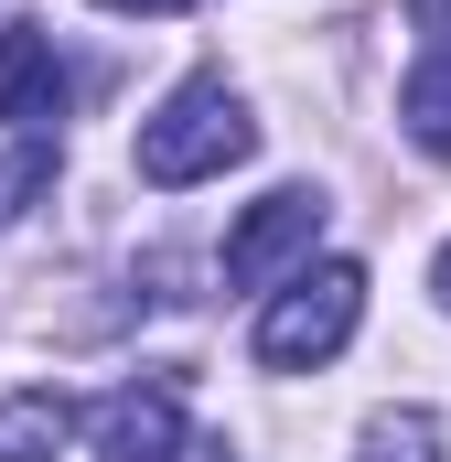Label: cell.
Listing matches in <instances>:
<instances>
[{
    "label": "cell",
    "instance_id": "cell-1",
    "mask_svg": "<svg viewBox=\"0 0 451 462\" xmlns=\"http://www.w3.org/2000/svg\"><path fill=\"white\" fill-rule=\"evenodd\" d=\"M258 151V118L247 97L226 87V76H183L161 108L140 118V183H161V194H183V183H216Z\"/></svg>",
    "mask_w": 451,
    "mask_h": 462
},
{
    "label": "cell",
    "instance_id": "cell-2",
    "mask_svg": "<svg viewBox=\"0 0 451 462\" xmlns=\"http://www.w3.org/2000/svg\"><path fill=\"white\" fill-rule=\"evenodd\" d=\"M354 323H365V269L354 258H312V269H290L280 291H269V312H258V365L269 376H312V365H334L354 345Z\"/></svg>",
    "mask_w": 451,
    "mask_h": 462
},
{
    "label": "cell",
    "instance_id": "cell-3",
    "mask_svg": "<svg viewBox=\"0 0 451 462\" xmlns=\"http://www.w3.org/2000/svg\"><path fill=\"white\" fill-rule=\"evenodd\" d=\"M312 236H323V194H312V183L258 194V205L226 226V291H280L290 269H312Z\"/></svg>",
    "mask_w": 451,
    "mask_h": 462
},
{
    "label": "cell",
    "instance_id": "cell-4",
    "mask_svg": "<svg viewBox=\"0 0 451 462\" xmlns=\"http://www.w3.org/2000/svg\"><path fill=\"white\" fill-rule=\"evenodd\" d=\"M97 430V462H183V376H140L87 409Z\"/></svg>",
    "mask_w": 451,
    "mask_h": 462
},
{
    "label": "cell",
    "instance_id": "cell-5",
    "mask_svg": "<svg viewBox=\"0 0 451 462\" xmlns=\"http://www.w3.org/2000/svg\"><path fill=\"white\" fill-rule=\"evenodd\" d=\"M54 118H65L54 32H43V22H11V32H0V129H54Z\"/></svg>",
    "mask_w": 451,
    "mask_h": 462
},
{
    "label": "cell",
    "instance_id": "cell-6",
    "mask_svg": "<svg viewBox=\"0 0 451 462\" xmlns=\"http://www.w3.org/2000/svg\"><path fill=\"white\" fill-rule=\"evenodd\" d=\"M76 430H87V409L65 387H11L0 398V462H54Z\"/></svg>",
    "mask_w": 451,
    "mask_h": 462
},
{
    "label": "cell",
    "instance_id": "cell-7",
    "mask_svg": "<svg viewBox=\"0 0 451 462\" xmlns=\"http://www.w3.org/2000/svg\"><path fill=\"white\" fill-rule=\"evenodd\" d=\"M398 118H409V140L451 162V43H430L419 65H409V87H398Z\"/></svg>",
    "mask_w": 451,
    "mask_h": 462
},
{
    "label": "cell",
    "instance_id": "cell-8",
    "mask_svg": "<svg viewBox=\"0 0 451 462\" xmlns=\"http://www.w3.org/2000/svg\"><path fill=\"white\" fill-rule=\"evenodd\" d=\"M354 462H451V430L419 409V398H398V409H376V420H365Z\"/></svg>",
    "mask_w": 451,
    "mask_h": 462
},
{
    "label": "cell",
    "instance_id": "cell-9",
    "mask_svg": "<svg viewBox=\"0 0 451 462\" xmlns=\"http://www.w3.org/2000/svg\"><path fill=\"white\" fill-rule=\"evenodd\" d=\"M43 183H54V140H32V151H11V162H0V216H22V205H32Z\"/></svg>",
    "mask_w": 451,
    "mask_h": 462
},
{
    "label": "cell",
    "instance_id": "cell-10",
    "mask_svg": "<svg viewBox=\"0 0 451 462\" xmlns=\"http://www.w3.org/2000/svg\"><path fill=\"white\" fill-rule=\"evenodd\" d=\"M409 11H419V32H430V43H451V0H409Z\"/></svg>",
    "mask_w": 451,
    "mask_h": 462
},
{
    "label": "cell",
    "instance_id": "cell-11",
    "mask_svg": "<svg viewBox=\"0 0 451 462\" xmlns=\"http://www.w3.org/2000/svg\"><path fill=\"white\" fill-rule=\"evenodd\" d=\"M97 11H151V22H172V11H194V0H97Z\"/></svg>",
    "mask_w": 451,
    "mask_h": 462
},
{
    "label": "cell",
    "instance_id": "cell-12",
    "mask_svg": "<svg viewBox=\"0 0 451 462\" xmlns=\"http://www.w3.org/2000/svg\"><path fill=\"white\" fill-rule=\"evenodd\" d=\"M430 291H441V301H451V247H441V269H430Z\"/></svg>",
    "mask_w": 451,
    "mask_h": 462
},
{
    "label": "cell",
    "instance_id": "cell-13",
    "mask_svg": "<svg viewBox=\"0 0 451 462\" xmlns=\"http://www.w3.org/2000/svg\"><path fill=\"white\" fill-rule=\"evenodd\" d=\"M205 462H236V452H205Z\"/></svg>",
    "mask_w": 451,
    "mask_h": 462
}]
</instances>
